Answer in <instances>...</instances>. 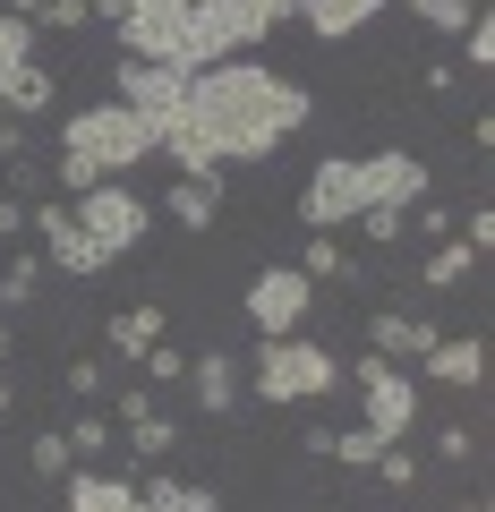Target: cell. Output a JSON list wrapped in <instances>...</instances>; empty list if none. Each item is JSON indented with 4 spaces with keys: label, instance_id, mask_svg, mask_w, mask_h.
Returning <instances> with one entry per match:
<instances>
[{
    "label": "cell",
    "instance_id": "1",
    "mask_svg": "<svg viewBox=\"0 0 495 512\" xmlns=\"http://www.w3.org/2000/svg\"><path fill=\"white\" fill-rule=\"evenodd\" d=\"M163 154L197 180H214L222 163H265L274 146H291L308 128V86L274 69H248V60H214V69H188L171 94L163 120Z\"/></svg>",
    "mask_w": 495,
    "mask_h": 512
},
{
    "label": "cell",
    "instance_id": "2",
    "mask_svg": "<svg viewBox=\"0 0 495 512\" xmlns=\"http://www.w3.org/2000/svg\"><path fill=\"white\" fill-rule=\"evenodd\" d=\"M146 154H163V128L129 103H94L77 120H60V180L69 188H103L120 171H137Z\"/></svg>",
    "mask_w": 495,
    "mask_h": 512
},
{
    "label": "cell",
    "instance_id": "3",
    "mask_svg": "<svg viewBox=\"0 0 495 512\" xmlns=\"http://www.w3.org/2000/svg\"><path fill=\"white\" fill-rule=\"evenodd\" d=\"M427 188L419 154H367V163H325L308 188H299V214L308 231H333V222H359L367 205H410Z\"/></svg>",
    "mask_w": 495,
    "mask_h": 512
},
{
    "label": "cell",
    "instance_id": "4",
    "mask_svg": "<svg viewBox=\"0 0 495 512\" xmlns=\"http://www.w3.org/2000/svg\"><path fill=\"white\" fill-rule=\"evenodd\" d=\"M333 384H342V359L299 342V333H274L257 350V393L265 402H308V393H333Z\"/></svg>",
    "mask_w": 495,
    "mask_h": 512
},
{
    "label": "cell",
    "instance_id": "5",
    "mask_svg": "<svg viewBox=\"0 0 495 512\" xmlns=\"http://www.w3.org/2000/svg\"><path fill=\"white\" fill-rule=\"evenodd\" d=\"M77 231H86L94 239V256H103V265H111V256H129L137 248V239H146V205H137V188H77Z\"/></svg>",
    "mask_w": 495,
    "mask_h": 512
},
{
    "label": "cell",
    "instance_id": "6",
    "mask_svg": "<svg viewBox=\"0 0 495 512\" xmlns=\"http://www.w3.org/2000/svg\"><path fill=\"white\" fill-rule=\"evenodd\" d=\"M350 376H359V393H367V436H376V444H402L410 419H419V384H410L393 359H376V350H367Z\"/></svg>",
    "mask_w": 495,
    "mask_h": 512
},
{
    "label": "cell",
    "instance_id": "7",
    "mask_svg": "<svg viewBox=\"0 0 495 512\" xmlns=\"http://www.w3.org/2000/svg\"><path fill=\"white\" fill-rule=\"evenodd\" d=\"M308 291L316 282L299 274V265H265L257 282H248V325L274 342V333H299V316H308Z\"/></svg>",
    "mask_w": 495,
    "mask_h": 512
},
{
    "label": "cell",
    "instance_id": "8",
    "mask_svg": "<svg viewBox=\"0 0 495 512\" xmlns=\"http://www.w3.org/2000/svg\"><path fill=\"white\" fill-rule=\"evenodd\" d=\"M26 222L52 239V265H60V274H103V256H94V239L77 231V214H60V205H26Z\"/></svg>",
    "mask_w": 495,
    "mask_h": 512
},
{
    "label": "cell",
    "instance_id": "9",
    "mask_svg": "<svg viewBox=\"0 0 495 512\" xmlns=\"http://www.w3.org/2000/svg\"><path fill=\"white\" fill-rule=\"evenodd\" d=\"M171 94H180V69H154V60H120V103H129V111L163 120Z\"/></svg>",
    "mask_w": 495,
    "mask_h": 512
},
{
    "label": "cell",
    "instance_id": "10",
    "mask_svg": "<svg viewBox=\"0 0 495 512\" xmlns=\"http://www.w3.org/2000/svg\"><path fill=\"white\" fill-rule=\"evenodd\" d=\"M180 384H197V410H205V419H222V410H239V359H231V350H205V359L188 367Z\"/></svg>",
    "mask_w": 495,
    "mask_h": 512
},
{
    "label": "cell",
    "instance_id": "11",
    "mask_svg": "<svg viewBox=\"0 0 495 512\" xmlns=\"http://www.w3.org/2000/svg\"><path fill=\"white\" fill-rule=\"evenodd\" d=\"M427 376H436V384H478V376H487V342H478V333L444 342V333H436V342H427Z\"/></svg>",
    "mask_w": 495,
    "mask_h": 512
},
{
    "label": "cell",
    "instance_id": "12",
    "mask_svg": "<svg viewBox=\"0 0 495 512\" xmlns=\"http://www.w3.org/2000/svg\"><path fill=\"white\" fill-rule=\"evenodd\" d=\"M69 512H146V495L129 478H103V470H77L69 478Z\"/></svg>",
    "mask_w": 495,
    "mask_h": 512
},
{
    "label": "cell",
    "instance_id": "13",
    "mask_svg": "<svg viewBox=\"0 0 495 512\" xmlns=\"http://www.w3.org/2000/svg\"><path fill=\"white\" fill-rule=\"evenodd\" d=\"M103 342L120 350V359H146V350L163 342V308H120V316L103 325Z\"/></svg>",
    "mask_w": 495,
    "mask_h": 512
},
{
    "label": "cell",
    "instance_id": "14",
    "mask_svg": "<svg viewBox=\"0 0 495 512\" xmlns=\"http://www.w3.org/2000/svg\"><path fill=\"white\" fill-rule=\"evenodd\" d=\"M376 9H385V0H299V18H308L325 43H333V35H359Z\"/></svg>",
    "mask_w": 495,
    "mask_h": 512
},
{
    "label": "cell",
    "instance_id": "15",
    "mask_svg": "<svg viewBox=\"0 0 495 512\" xmlns=\"http://www.w3.org/2000/svg\"><path fill=\"white\" fill-rule=\"evenodd\" d=\"M26 69H35V26L0 9V111H9V86H18Z\"/></svg>",
    "mask_w": 495,
    "mask_h": 512
},
{
    "label": "cell",
    "instance_id": "16",
    "mask_svg": "<svg viewBox=\"0 0 495 512\" xmlns=\"http://www.w3.org/2000/svg\"><path fill=\"white\" fill-rule=\"evenodd\" d=\"M146 512H222V495L214 487H188V478H146Z\"/></svg>",
    "mask_w": 495,
    "mask_h": 512
},
{
    "label": "cell",
    "instance_id": "17",
    "mask_svg": "<svg viewBox=\"0 0 495 512\" xmlns=\"http://www.w3.org/2000/svg\"><path fill=\"white\" fill-rule=\"evenodd\" d=\"M427 342H436V325H419V316H376V359H427Z\"/></svg>",
    "mask_w": 495,
    "mask_h": 512
},
{
    "label": "cell",
    "instance_id": "18",
    "mask_svg": "<svg viewBox=\"0 0 495 512\" xmlns=\"http://www.w3.org/2000/svg\"><path fill=\"white\" fill-rule=\"evenodd\" d=\"M171 214H180L188 231H205V222L222 214V188H214V180H197V171H180V188H171Z\"/></svg>",
    "mask_w": 495,
    "mask_h": 512
},
{
    "label": "cell",
    "instance_id": "19",
    "mask_svg": "<svg viewBox=\"0 0 495 512\" xmlns=\"http://www.w3.org/2000/svg\"><path fill=\"white\" fill-rule=\"evenodd\" d=\"M171 444H180V427H171L163 410H146V419H129V453H137V461H163Z\"/></svg>",
    "mask_w": 495,
    "mask_h": 512
},
{
    "label": "cell",
    "instance_id": "20",
    "mask_svg": "<svg viewBox=\"0 0 495 512\" xmlns=\"http://www.w3.org/2000/svg\"><path fill=\"white\" fill-rule=\"evenodd\" d=\"M299 274H308V282H342V274H350V256L333 248L325 231H316V239H308V265H299Z\"/></svg>",
    "mask_w": 495,
    "mask_h": 512
},
{
    "label": "cell",
    "instance_id": "21",
    "mask_svg": "<svg viewBox=\"0 0 495 512\" xmlns=\"http://www.w3.org/2000/svg\"><path fill=\"white\" fill-rule=\"evenodd\" d=\"M69 436H35V444H26V470H35V478H60V470H69Z\"/></svg>",
    "mask_w": 495,
    "mask_h": 512
},
{
    "label": "cell",
    "instance_id": "22",
    "mask_svg": "<svg viewBox=\"0 0 495 512\" xmlns=\"http://www.w3.org/2000/svg\"><path fill=\"white\" fill-rule=\"evenodd\" d=\"M35 282H43V265H35V256H18V265L0 274V308H26V299H35Z\"/></svg>",
    "mask_w": 495,
    "mask_h": 512
},
{
    "label": "cell",
    "instance_id": "23",
    "mask_svg": "<svg viewBox=\"0 0 495 512\" xmlns=\"http://www.w3.org/2000/svg\"><path fill=\"white\" fill-rule=\"evenodd\" d=\"M410 9H419L436 35H461V26H470V0H410Z\"/></svg>",
    "mask_w": 495,
    "mask_h": 512
},
{
    "label": "cell",
    "instance_id": "24",
    "mask_svg": "<svg viewBox=\"0 0 495 512\" xmlns=\"http://www.w3.org/2000/svg\"><path fill=\"white\" fill-rule=\"evenodd\" d=\"M43 103H52V77H43V69H26L18 86H9V111H43Z\"/></svg>",
    "mask_w": 495,
    "mask_h": 512
},
{
    "label": "cell",
    "instance_id": "25",
    "mask_svg": "<svg viewBox=\"0 0 495 512\" xmlns=\"http://www.w3.org/2000/svg\"><path fill=\"white\" fill-rule=\"evenodd\" d=\"M35 18H43V26H60V35H69V26H86V18H94V0H43Z\"/></svg>",
    "mask_w": 495,
    "mask_h": 512
},
{
    "label": "cell",
    "instance_id": "26",
    "mask_svg": "<svg viewBox=\"0 0 495 512\" xmlns=\"http://www.w3.org/2000/svg\"><path fill=\"white\" fill-rule=\"evenodd\" d=\"M470 265H478L470 248H436V256H427V282H461V274H470Z\"/></svg>",
    "mask_w": 495,
    "mask_h": 512
},
{
    "label": "cell",
    "instance_id": "27",
    "mask_svg": "<svg viewBox=\"0 0 495 512\" xmlns=\"http://www.w3.org/2000/svg\"><path fill=\"white\" fill-rule=\"evenodd\" d=\"M146 376H154V384H180V376H188V359H180L171 342H154V350H146Z\"/></svg>",
    "mask_w": 495,
    "mask_h": 512
},
{
    "label": "cell",
    "instance_id": "28",
    "mask_svg": "<svg viewBox=\"0 0 495 512\" xmlns=\"http://www.w3.org/2000/svg\"><path fill=\"white\" fill-rule=\"evenodd\" d=\"M69 453H111V427L103 419H77L69 427Z\"/></svg>",
    "mask_w": 495,
    "mask_h": 512
},
{
    "label": "cell",
    "instance_id": "29",
    "mask_svg": "<svg viewBox=\"0 0 495 512\" xmlns=\"http://www.w3.org/2000/svg\"><path fill=\"white\" fill-rule=\"evenodd\" d=\"M359 222H367V239H402V205H367Z\"/></svg>",
    "mask_w": 495,
    "mask_h": 512
},
{
    "label": "cell",
    "instance_id": "30",
    "mask_svg": "<svg viewBox=\"0 0 495 512\" xmlns=\"http://www.w3.org/2000/svg\"><path fill=\"white\" fill-rule=\"evenodd\" d=\"M495 60V18H470V69H487Z\"/></svg>",
    "mask_w": 495,
    "mask_h": 512
},
{
    "label": "cell",
    "instance_id": "31",
    "mask_svg": "<svg viewBox=\"0 0 495 512\" xmlns=\"http://www.w3.org/2000/svg\"><path fill=\"white\" fill-rule=\"evenodd\" d=\"M26 231V197H0V239H18Z\"/></svg>",
    "mask_w": 495,
    "mask_h": 512
},
{
    "label": "cell",
    "instance_id": "32",
    "mask_svg": "<svg viewBox=\"0 0 495 512\" xmlns=\"http://www.w3.org/2000/svg\"><path fill=\"white\" fill-rule=\"evenodd\" d=\"M94 18H111V26H120V18H129V0H94Z\"/></svg>",
    "mask_w": 495,
    "mask_h": 512
},
{
    "label": "cell",
    "instance_id": "33",
    "mask_svg": "<svg viewBox=\"0 0 495 512\" xmlns=\"http://www.w3.org/2000/svg\"><path fill=\"white\" fill-rule=\"evenodd\" d=\"M137 9H188V0H137Z\"/></svg>",
    "mask_w": 495,
    "mask_h": 512
},
{
    "label": "cell",
    "instance_id": "34",
    "mask_svg": "<svg viewBox=\"0 0 495 512\" xmlns=\"http://www.w3.org/2000/svg\"><path fill=\"white\" fill-rule=\"evenodd\" d=\"M0 410H9V384H0Z\"/></svg>",
    "mask_w": 495,
    "mask_h": 512
},
{
    "label": "cell",
    "instance_id": "35",
    "mask_svg": "<svg viewBox=\"0 0 495 512\" xmlns=\"http://www.w3.org/2000/svg\"><path fill=\"white\" fill-rule=\"evenodd\" d=\"M470 512H487V504H470Z\"/></svg>",
    "mask_w": 495,
    "mask_h": 512
}]
</instances>
